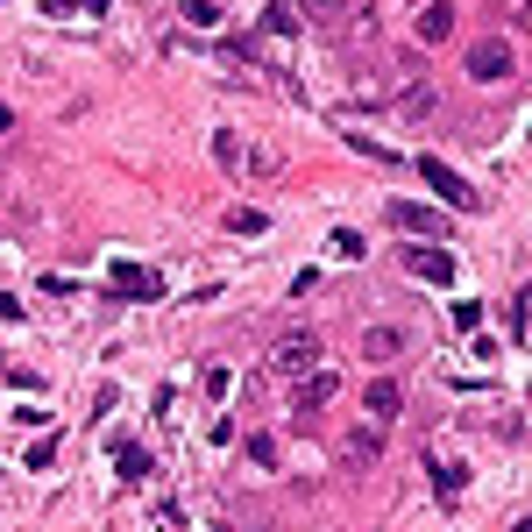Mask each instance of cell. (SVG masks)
<instances>
[{
    "label": "cell",
    "instance_id": "obj_1",
    "mask_svg": "<svg viewBox=\"0 0 532 532\" xmlns=\"http://www.w3.org/2000/svg\"><path fill=\"white\" fill-rule=\"evenodd\" d=\"M313 369H320V334L313 327H284L270 341V376H291L298 384V376H313Z\"/></svg>",
    "mask_w": 532,
    "mask_h": 532
},
{
    "label": "cell",
    "instance_id": "obj_2",
    "mask_svg": "<svg viewBox=\"0 0 532 532\" xmlns=\"http://www.w3.org/2000/svg\"><path fill=\"white\" fill-rule=\"evenodd\" d=\"M419 178H426V185H433V199H440V206H454V213H476V206H483V192H476L462 171H454V164H440L433 149L419 157Z\"/></svg>",
    "mask_w": 532,
    "mask_h": 532
},
{
    "label": "cell",
    "instance_id": "obj_3",
    "mask_svg": "<svg viewBox=\"0 0 532 532\" xmlns=\"http://www.w3.org/2000/svg\"><path fill=\"white\" fill-rule=\"evenodd\" d=\"M384 447H391V426L384 419H355L341 433V469H369V462H384Z\"/></svg>",
    "mask_w": 532,
    "mask_h": 532
},
{
    "label": "cell",
    "instance_id": "obj_4",
    "mask_svg": "<svg viewBox=\"0 0 532 532\" xmlns=\"http://www.w3.org/2000/svg\"><path fill=\"white\" fill-rule=\"evenodd\" d=\"M107 298H135V306H157V298H164V277L121 256V263L107 270Z\"/></svg>",
    "mask_w": 532,
    "mask_h": 532
},
{
    "label": "cell",
    "instance_id": "obj_5",
    "mask_svg": "<svg viewBox=\"0 0 532 532\" xmlns=\"http://www.w3.org/2000/svg\"><path fill=\"white\" fill-rule=\"evenodd\" d=\"M391 227L398 235H419V242H447V213L419 206V199H391Z\"/></svg>",
    "mask_w": 532,
    "mask_h": 532
},
{
    "label": "cell",
    "instance_id": "obj_6",
    "mask_svg": "<svg viewBox=\"0 0 532 532\" xmlns=\"http://www.w3.org/2000/svg\"><path fill=\"white\" fill-rule=\"evenodd\" d=\"M341 398V376L334 369H313V376H298V426H313L327 405Z\"/></svg>",
    "mask_w": 532,
    "mask_h": 532
},
{
    "label": "cell",
    "instance_id": "obj_7",
    "mask_svg": "<svg viewBox=\"0 0 532 532\" xmlns=\"http://www.w3.org/2000/svg\"><path fill=\"white\" fill-rule=\"evenodd\" d=\"M469 79H483V86H504V79H511V43H504V36H483V43L469 50Z\"/></svg>",
    "mask_w": 532,
    "mask_h": 532
},
{
    "label": "cell",
    "instance_id": "obj_8",
    "mask_svg": "<svg viewBox=\"0 0 532 532\" xmlns=\"http://www.w3.org/2000/svg\"><path fill=\"white\" fill-rule=\"evenodd\" d=\"M405 412V384H398V376H369V391H362V419H398Z\"/></svg>",
    "mask_w": 532,
    "mask_h": 532
},
{
    "label": "cell",
    "instance_id": "obj_9",
    "mask_svg": "<svg viewBox=\"0 0 532 532\" xmlns=\"http://www.w3.org/2000/svg\"><path fill=\"white\" fill-rule=\"evenodd\" d=\"M405 270H412L419 284H454V256H447L440 242H419V249H405Z\"/></svg>",
    "mask_w": 532,
    "mask_h": 532
},
{
    "label": "cell",
    "instance_id": "obj_10",
    "mask_svg": "<svg viewBox=\"0 0 532 532\" xmlns=\"http://www.w3.org/2000/svg\"><path fill=\"white\" fill-rule=\"evenodd\" d=\"M454 0H419V15H412V29H419V43H447L454 36Z\"/></svg>",
    "mask_w": 532,
    "mask_h": 532
},
{
    "label": "cell",
    "instance_id": "obj_11",
    "mask_svg": "<svg viewBox=\"0 0 532 532\" xmlns=\"http://www.w3.org/2000/svg\"><path fill=\"white\" fill-rule=\"evenodd\" d=\"M426 476H433V497H440V504H462V483H469L462 462H447V454H426Z\"/></svg>",
    "mask_w": 532,
    "mask_h": 532
},
{
    "label": "cell",
    "instance_id": "obj_12",
    "mask_svg": "<svg viewBox=\"0 0 532 532\" xmlns=\"http://www.w3.org/2000/svg\"><path fill=\"white\" fill-rule=\"evenodd\" d=\"M114 469H121V483H149V476H157V462H149L135 440H114Z\"/></svg>",
    "mask_w": 532,
    "mask_h": 532
},
{
    "label": "cell",
    "instance_id": "obj_13",
    "mask_svg": "<svg viewBox=\"0 0 532 532\" xmlns=\"http://www.w3.org/2000/svg\"><path fill=\"white\" fill-rule=\"evenodd\" d=\"M398 348H405L398 327H369V334H362V355H369V362H384V355H398Z\"/></svg>",
    "mask_w": 532,
    "mask_h": 532
},
{
    "label": "cell",
    "instance_id": "obj_14",
    "mask_svg": "<svg viewBox=\"0 0 532 532\" xmlns=\"http://www.w3.org/2000/svg\"><path fill=\"white\" fill-rule=\"evenodd\" d=\"M213 157H220L227 171H242V157H249V142H242L235 128H220V135H213Z\"/></svg>",
    "mask_w": 532,
    "mask_h": 532
},
{
    "label": "cell",
    "instance_id": "obj_15",
    "mask_svg": "<svg viewBox=\"0 0 532 532\" xmlns=\"http://www.w3.org/2000/svg\"><path fill=\"white\" fill-rule=\"evenodd\" d=\"M263 29H270V36H298V8H291V0H270V8H263Z\"/></svg>",
    "mask_w": 532,
    "mask_h": 532
},
{
    "label": "cell",
    "instance_id": "obj_16",
    "mask_svg": "<svg viewBox=\"0 0 532 532\" xmlns=\"http://www.w3.org/2000/svg\"><path fill=\"white\" fill-rule=\"evenodd\" d=\"M263 206H227V235H263Z\"/></svg>",
    "mask_w": 532,
    "mask_h": 532
},
{
    "label": "cell",
    "instance_id": "obj_17",
    "mask_svg": "<svg viewBox=\"0 0 532 532\" xmlns=\"http://www.w3.org/2000/svg\"><path fill=\"white\" fill-rule=\"evenodd\" d=\"M327 249H334L341 263H362V256H369V242L355 235V227H334V242H327Z\"/></svg>",
    "mask_w": 532,
    "mask_h": 532
},
{
    "label": "cell",
    "instance_id": "obj_18",
    "mask_svg": "<svg viewBox=\"0 0 532 532\" xmlns=\"http://www.w3.org/2000/svg\"><path fill=\"white\" fill-rule=\"evenodd\" d=\"M192 29H220V0H185V8H178Z\"/></svg>",
    "mask_w": 532,
    "mask_h": 532
},
{
    "label": "cell",
    "instance_id": "obj_19",
    "mask_svg": "<svg viewBox=\"0 0 532 532\" xmlns=\"http://www.w3.org/2000/svg\"><path fill=\"white\" fill-rule=\"evenodd\" d=\"M50 462H57V433H36V440H29V476L50 469Z\"/></svg>",
    "mask_w": 532,
    "mask_h": 532
},
{
    "label": "cell",
    "instance_id": "obj_20",
    "mask_svg": "<svg viewBox=\"0 0 532 532\" xmlns=\"http://www.w3.org/2000/svg\"><path fill=\"white\" fill-rule=\"evenodd\" d=\"M454 327H462V334H483V306H476V298H454Z\"/></svg>",
    "mask_w": 532,
    "mask_h": 532
},
{
    "label": "cell",
    "instance_id": "obj_21",
    "mask_svg": "<svg viewBox=\"0 0 532 532\" xmlns=\"http://www.w3.org/2000/svg\"><path fill=\"white\" fill-rule=\"evenodd\" d=\"M298 15H313V22H341V0H291Z\"/></svg>",
    "mask_w": 532,
    "mask_h": 532
},
{
    "label": "cell",
    "instance_id": "obj_22",
    "mask_svg": "<svg viewBox=\"0 0 532 532\" xmlns=\"http://www.w3.org/2000/svg\"><path fill=\"white\" fill-rule=\"evenodd\" d=\"M249 462H256V469L277 462V440H270V433H249Z\"/></svg>",
    "mask_w": 532,
    "mask_h": 532
},
{
    "label": "cell",
    "instance_id": "obj_23",
    "mask_svg": "<svg viewBox=\"0 0 532 532\" xmlns=\"http://www.w3.org/2000/svg\"><path fill=\"white\" fill-rule=\"evenodd\" d=\"M242 171H249V178H270V171H277V157H270V149H249Z\"/></svg>",
    "mask_w": 532,
    "mask_h": 532
},
{
    "label": "cell",
    "instance_id": "obj_24",
    "mask_svg": "<svg viewBox=\"0 0 532 532\" xmlns=\"http://www.w3.org/2000/svg\"><path fill=\"white\" fill-rule=\"evenodd\" d=\"M43 15L50 22H71V15H86V8H79V0H43Z\"/></svg>",
    "mask_w": 532,
    "mask_h": 532
},
{
    "label": "cell",
    "instance_id": "obj_25",
    "mask_svg": "<svg viewBox=\"0 0 532 532\" xmlns=\"http://www.w3.org/2000/svg\"><path fill=\"white\" fill-rule=\"evenodd\" d=\"M405 114H433V86H412L405 93Z\"/></svg>",
    "mask_w": 532,
    "mask_h": 532
},
{
    "label": "cell",
    "instance_id": "obj_26",
    "mask_svg": "<svg viewBox=\"0 0 532 532\" xmlns=\"http://www.w3.org/2000/svg\"><path fill=\"white\" fill-rule=\"evenodd\" d=\"M79 8H86V15H107V8H114V0H79Z\"/></svg>",
    "mask_w": 532,
    "mask_h": 532
},
{
    "label": "cell",
    "instance_id": "obj_27",
    "mask_svg": "<svg viewBox=\"0 0 532 532\" xmlns=\"http://www.w3.org/2000/svg\"><path fill=\"white\" fill-rule=\"evenodd\" d=\"M8 128H15V107H0V135H8Z\"/></svg>",
    "mask_w": 532,
    "mask_h": 532
},
{
    "label": "cell",
    "instance_id": "obj_28",
    "mask_svg": "<svg viewBox=\"0 0 532 532\" xmlns=\"http://www.w3.org/2000/svg\"><path fill=\"white\" fill-rule=\"evenodd\" d=\"M518 29H532V0H525V8H518Z\"/></svg>",
    "mask_w": 532,
    "mask_h": 532
},
{
    "label": "cell",
    "instance_id": "obj_29",
    "mask_svg": "<svg viewBox=\"0 0 532 532\" xmlns=\"http://www.w3.org/2000/svg\"><path fill=\"white\" fill-rule=\"evenodd\" d=\"M511 532H532V518H518V525H511Z\"/></svg>",
    "mask_w": 532,
    "mask_h": 532
}]
</instances>
